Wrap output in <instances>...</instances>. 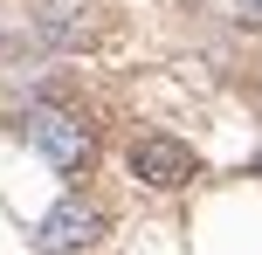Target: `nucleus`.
<instances>
[{"label": "nucleus", "instance_id": "7ed1b4c3", "mask_svg": "<svg viewBox=\"0 0 262 255\" xmlns=\"http://www.w3.org/2000/svg\"><path fill=\"white\" fill-rule=\"evenodd\" d=\"M131 179L172 193V187H193V179H200V159H193V145H186V138L152 131V138H138V145H131Z\"/></svg>", "mask_w": 262, "mask_h": 255}, {"label": "nucleus", "instance_id": "f03ea898", "mask_svg": "<svg viewBox=\"0 0 262 255\" xmlns=\"http://www.w3.org/2000/svg\"><path fill=\"white\" fill-rule=\"evenodd\" d=\"M104 235H111V214L97 200H83V193H62V200L35 221V248L41 255H76V248L104 242Z\"/></svg>", "mask_w": 262, "mask_h": 255}, {"label": "nucleus", "instance_id": "20e7f679", "mask_svg": "<svg viewBox=\"0 0 262 255\" xmlns=\"http://www.w3.org/2000/svg\"><path fill=\"white\" fill-rule=\"evenodd\" d=\"M235 21H242V28H255V21H262V0H235Z\"/></svg>", "mask_w": 262, "mask_h": 255}, {"label": "nucleus", "instance_id": "f257e3e1", "mask_svg": "<svg viewBox=\"0 0 262 255\" xmlns=\"http://www.w3.org/2000/svg\"><path fill=\"white\" fill-rule=\"evenodd\" d=\"M21 138H28V145H35L41 159L55 166V173H83V166L97 159V138H90V124H83L76 110H62V104H28Z\"/></svg>", "mask_w": 262, "mask_h": 255}]
</instances>
